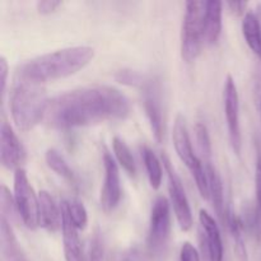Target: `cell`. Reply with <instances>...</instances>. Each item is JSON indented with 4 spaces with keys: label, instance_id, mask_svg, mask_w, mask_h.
I'll use <instances>...</instances> for the list:
<instances>
[{
    "label": "cell",
    "instance_id": "1",
    "mask_svg": "<svg viewBox=\"0 0 261 261\" xmlns=\"http://www.w3.org/2000/svg\"><path fill=\"white\" fill-rule=\"evenodd\" d=\"M130 111L129 98L119 89L110 86H87L51 98L43 121L53 129L68 130L124 120Z\"/></svg>",
    "mask_w": 261,
    "mask_h": 261
},
{
    "label": "cell",
    "instance_id": "2",
    "mask_svg": "<svg viewBox=\"0 0 261 261\" xmlns=\"http://www.w3.org/2000/svg\"><path fill=\"white\" fill-rule=\"evenodd\" d=\"M94 58L91 46H73L36 56L20 65L19 73L38 82L55 81L73 75L88 65Z\"/></svg>",
    "mask_w": 261,
    "mask_h": 261
},
{
    "label": "cell",
    "instance_id": "3",
    "mask_svg": "<svg viewBox=\"0 0 261 261\" xmlns=\"http://www.w3.org/2000/svg\"><path fill=\"white\" fill-rule=\"evenodd\" d=\"M12 119L17 129L30 132L45 117L50 99L42 82L17 73L9 97Z\"/></svg>",
    "mask_w": 261,
    "mask_h": 261
},
{
    "label": "cell",
    "instance_id": "4",
    "mask_svg": "<svg viewBox=\"0 0 261 261\" xmlns=\"http://www.w3.org/2000/svg\"><path fill=\"white\" fill-rule=\"evenodd\" d=\"M204 10H205V2H198V0L186 2L182 32H181V56L188 63L196 60L203 50L204 41H205Z\"/></svg>",
    "mask_w": 261,
    "mask_h": 261
},
{
    "label": "cell",
    "instance_id": "5",
    "mask_svg": "<svg viewBox=\"0 0 261 261\" xmlns=\"http://www.w3.org/2000/svg\"><path fill=\"white\" fill-rule=\"evenodd\" d=\"M172 138L176 153H177L178 158L185 163L186 167L190 170L201 198L209 200V182L205 166H204L203 161L194 153L190 135H189L188 126H186V120L181 114H178L175 119Z\"/></svg>",
    "mask_w": 261,
    "mask_h": 261
},
{
    "label": "cell",
    "instance_id": "6",
    "mask_svg": "<svg viewBox=\"0 0 261 261\" xmlns=\"http://www.w3.org/2000/svg\"><path fill=\"white\" fill-rule=\"evenodd\" d=\"M171 229L170 203L165 196H158L152 205L148 232V250L154 257H162L167 250Z\"/></svg>",
    "mask_w": 261,
    "mask_h": 261
},
{
    "label": "cell",
    "instance_id": "7",
    "mask_svg": "<svg viewBox=\"0 0 261 261\" xmlns=\"http://www.w3.org/2000/svg\"><path fill=\"white\" fill-rule=\"evenodd\" d=\"M14 201L20 221L27 228L36 229L40 226V200L23 168L14 173Z\"/></svg>",
    "mask_w": 261,
    "mask_h": 261
},
{
    "label": "cell",
    "instance_id": "8",
    "mask_svg": "<svg viewBox=\"0 0 261 261\" xmlns=\"http://www.w3.org/2000/svg\"><path fill=\"white\" fill-rule=\"evenodd\" d=\"M140 91L143 94V105L150 129L155 140L161 143L165 137V112L161 81L155 76H147L144 83L140 86Z\"/></svg>",
    "mask_w": 261,
    "mask_h": 261
},
{
    "label": "cell",
    "instance_id": "9",
    "mask_svg": "<svg viewBox=\"0 0 261 261\" xmlns=\"http://www.w3.org/2000/svg\"><path fill=\"white\" fill-rule=\"evenodd\" d=\"M162 160L163 166L166 168V172H167L168 193H170V199L171 204L173 206V212H175L176 218H177L178 224H180V228L182 231L188 232L193 227L194 219L193 213H191L190 204H189L188 196H186L185 189H184L182 181H181V178L176 173L175 168L171 165V161L168 160L167 155L163 154Z\"/></svg>",
    "mask_w": 261,
    "mask_h": 261
},
{
    "label": "cell",
    "instance_id": "10",
    "mask_svg": "<svg viewBox=\"0 0 261 261\" xmlns=\"http://www.w3.org/2000/svg\"><path fill=\"white\" fill-rule=\"evenodd\" d=\"M224 114L228 126L229 140L234 153L241 152V129H240V98L237 86L231 75H227L223 92Z\"/></svg>",
    "mask_w": 261,
    "mask_h": 261
},
{
    "label": "cell",
    "instance_id": "11",
    "mask_svg": "<svg viewBox=\"0 0 261 261\" xmlns=\"http://www.w3.org/2000/svg\"><path fill=\"white\" fill-rule=\"evenodd\" d=\"M103 167H105V181L103 188L101 190V206L103 212L111 213L119 204L121 199V181L117 163L107 150L103 152Z\"/></svg>",
    "mask_w": 261,
    "mask_h": 261
},
{
    "label": "cell",
    "instance_id": "12",
    "mask_svg": "<svg viewBox=\"0 0 261 261\" xmlns=\"http://www.w3.org/2000/svg\"><path fill=\"white\" fill-rule=\"evenodd\" d=\"M25 160V150L22 143L18 139L12 126L5 120L0 126V161L8 170L22 168Z\"/></svg>",
    "mask_w": 261,
    "mask_h": 261
},
{
    "label": "cell",
    "instance_id": "13",
    "mask_svg": "<svg viewBox=\"0 0 261 261\" xmlns=\"http://www.w3.org/2000/svg\"><path fill=\"white\" fill-rule=\"evenodd\" d=\"M199 221L203 229L204 244H205L209 261H223V241L217 222L204 209L199 212Z\"/></svg>",
    "mask_w": 261,
    "mask_h": 261
},
{
    "label": "cell",
    "instance_id": "14",
    "mask_svg": "<svg viewBox=\"0 0 261 261\" xmlns=\"http://www.w3.org/2000/svg\"><path fill=\"white\" fill-rule=\"evenodd\" d=\"M61 216H63V224H61V231H63V242H64V256L65 261H84L83 247H82L81 240L78 236V229L74 226L70 216L66 209L65 201H63L60 205Z\"/></svg>",
    "mask_w": 261,
    "mask_h": 261
},
{
    "label": "cell",
    "instance_id": "15",
    "mask_svg": "<svg viewBox=\"0 0 261 261\" xmlns=\"http://www.w3.org/2000/svg\"><path fill=\"white\" fill-rule=\"evenodd\" d=\"M206 171V176H208L209 182V199L213 203V208L216 211L217 217L219 218L221 223H227V216L228 212L226 209V204H224V190L223 184H222V178L219 176L218 171L213 166V163H204Z\"/></svg>",
    "mask_w": 261,
    "mask_h": 261
},
{
    "label": "cell",
    "instance_id": "16",
    "mask_svg": "<svg viewBox=\"0 0 261 261\" xmlns=\"http://www.w3.org/2000/svg\"><path fill=\"white\" fill-rule=\"evenodd\" d=\"M40 200V226L50 233H55L63 224L61 208H58L50 193L42 190L38 193Z\"/></svg>",
    "mask_w": 261,
    "mask_h": 261
},
{
    "label": "cell",
    "instance_id": "17",
    "mask_svg": "<svg viewBox=\"0 0 261 261\" xmlns=\"http://www.w3.org/2000/svg\"><path fill=\"white\" fill-rule=\"evenodd\" d=\"M0 247L4 261H28L13 232L12 224L3 217L0 219Z\"/></svg>",
    "mask_w": 261,
    "mask_h": 261
},
{
    "label": "cell",
    "instance_id": "18",
    "mask_svg": "<svg viewBox=\"0 0 261 261\" xmlns=\"http://www.w3.org/2000/svg\"><path fill=\"white\" fill-rule=\"evenodd\" d=\"M222 9L223 3L218 0L205 2L204 10V27H205V41L211 45L218 41L222 32Z\"/></svg>",
    "mask_w": 261,
    "mask_h": 261
},
{
    "label": "cell",
    "instance_id": "19",
    "mask_svg": "<svg viewBox=\"0 0 261 261\" xmlns=\"http://www.w3.org/2000/svg\"><path fill=\"white\" fill-rule=\"evenodd\" d=\"M242 33L249 47L256 55L261 56V27L256 15L252 12H247L242 20Z\"/></svg>",
    "mask_w": 261,
    "mask_h": 261
},
{
    "label": "cell",
    "instance_id": "20",
    "mask_svg": "<svg viewBox=\"0 0 261 261\" xmlns=\"http://www.w3.org/2000/svg\"><path fill=\"white\" fill-rule=\"evenodd\" d=\"M143 152V161H144L145 170H147L148 180H149L150 186H152L154 190H158L162 184L163 178V170L162 165H161V161L158 160V157L155 155V153L153 152L149 148L144 147L142 149Z\"/></svg>",
    "mask_w": 261,
    "mask_h": 261
},
{
    "label": "cell",
    "instance_id": "21",
    "mask_svg": "<svg viewBox=\"0 0 261 261\" xmlns=\"http://www.w3.org/2000/svg\"><path fill=\"white\" fill-rule=\"evenodd\" d=\"M227 226L229 227L232 236L234 240V250H236L237 257L240 261H247V251H246V245H245L244 240V221L234 216V213H228L227 216Z\"/></svg>",
    "mask_w": 261,
    "mask_h": 261
},
{
    "label": "cell",
    "instance_id": "22",
    "mask_svg": "<svg viewBox=\"0 0 261 261\" xmlns=\"http://www.w3.org/2000/svg\"><path fill=\"white\" fill-rule=\"evenodd\" d=\"M112 148H114V153L116 155V160L120 163V166L130 176H134L137 173V166H135V161L134 157H133L132 150L127 147L126 143L122 139H120L119 137H115L112 139Z\"/></svg>",
    "mask_w": 261,
    "mask_h": 261
},
{
    "label": "cell",
    "instance_id": "23",
    "mask_svg": "<svg viewBox=\"0 0 261 261\" xmlns=\"http://www.w3.org/2000/svg\"><path fill=\"white\" fill-rule=\"evenodd\" d=\"M46 163H47L48 167L56 172L58 175H60L61 177L66 178V180L71 181L73 182L75 180V176H74L73 170L69 167V165L66 163V161L64 160L63 155L55 149H47L45 154Z\"/></svg>",
    "mask_w": 261,
    "mask_h": 261
},
{
    "label": "cell",
    "instance_id": "24",
    "mask_svg": "<svg viewBox=\"0 0 261 261\" xmlns=\"http://www.w3.org/2000/svg\"><path fill=\"white\" fill-rule=\"evenodd\" d=\"M194 130H195L196 143H198L201 161H203V163L212 162V142L208 127H206L205 124H203V122H196Z\"/></svg>",
    "mask_w": 261,
    "mask_h": 261
},
{
    "label": "cell",
    "instance_id": "25",
    "mask_svg": "<svg viewBox=\"0 0 261 261\" xmlns=\"http://www.w3.org/2000/svg\"><path fill=\"white\" fill-rule=\"evenodd\" d=\"M65 201L66 209H68V213L70 216L71 221H73L74 226L76 227V229H84L88 223V213H87L86 206L83 205V203L76 199H71V200H64Z\"/></svg>",
    "mask_w": 261,
    "mask_h": 261
},
{
    "label": "cell",
    "instance_id": "26",
    "mask_svg": "<svg viewBox=\"0 0 261 261\" xmlns=\"http://www.w3.org/2000/svg\"><path fill=\"white\" fill-rule=\"evenodd\" d=\"M0 206H2V217L7 219L9 223H12L17 217H19L15 205L14 196H12L9 189L5 185H2L0 188Z\"/></svg>",
    "mask_w": 261,
    "mask_h": 261
},
{
    "label": "cell",
    "instance_id": "27",
    "mask_svg": "<svg viewBox=\"0 0 261 261\" xmlns=\"http://www.w3.org/2000/svg\"><path fill=\"white\" fill-rule=\"evenodd\" d=\"M105 259V245L102 233L97 229L91 239L88 250V261H103Z\"/></svg>",
    "mask_w": 261,
    "mask_h": 261
},
{
    "label": "cell",
    "instance_id": "28",
    "mask_svg": "<svg viewBox=\"0 0 261 261\" xmlns=\"http://www.w3.org/2000/svg\"><path fill=\"white\" fill-rule=\"evenodd\" d=\"M145 78L147 76L134 70H120L115 75V79L117 82H120V83L126 84V86L138 87V88H140V86L144 83Z\"/></svg>",
    "mask_w": 261,
    "mask_h": 261
},
{
    "label": "cell",
    "instance_id": "29",
    "mask_svg": "<svg viewBox=\"0 0 261 261\" xmlns=\"http://www.w3.org/2000/svg\"><path fill=\"white\" fill-rule=\"evenodd\" d=\"M255 190H256V211L261 219V153H257L255 168Z\"/></svg>",
    "mask_w": 261,
    "mask_h": 261
},
{
    "label": "cell",
    "instance_id": "30",
    "mask_svg": "<svg viewBox=\"0 0 261 261\" xmlns=\"http://www.w3.org/2000/svg\"><path fill=\"white\" fill-rule=\"evenodd\" d=\"M180 261H200L198 250L191 245L190 242H185L181 246L180 251Z\"/></svg>",
    "mask_w": 261,
    "mask_h": 261
},
{
    "label": "cell",
    "instance_id": "31",
    "mask_svg": "<svg viewBox=\"0 0 261 261\" xmlns=\"http://www.w3.org/2000/svg\"><path fill=\"white\" fill-rule=\"evenodd\" d=\"M60 5L61 2H58V0H42V2H37L36 7L40 14L47 15L55 12Z\"/></svg>",
    "mask_w": 261,
    "mask_h": 261
},
{
    "label": "cell",
    "instance_id": "32",
    "mask_svg": "<svg viewBox=\"0 0 261 261\" xmlns=\"http://www.w3.org/2000/svg\"><path fill=\"white\" fill-rule=\"evenodd\" d=\"M8 71H9V66H8L7 59L2 56L0 58V91H2V96H4L5 89H7Z\"/></svg>",
    "mask_w": 261,
    "mask_h": 261
},
{
    "label": "cell",
    "instance_id": "33",
    "mask_svg": "<svg viewBox=\"0 0 261 261\" xmlns=\"http://www.w3.org/2000/svg\"><path fill=\"white\" fill-rule=\"evenodd\" d=\"M227 7L229 8L232 13L237 15H241L245 13V9L247 7V3L245 2H228L227 3Z\"/></svg>",
    "mask_w": 261,
    "mask_h": 261
},
{
    "label": "cell",
    "instance_id": "34",
    "mask_svg": "<svg viewBox=\"0 0 261 261\" xmlns=\"http://www.w3.org/2000/svg\"><path fill=\"white\" fill-rule=\"evenodd\" d=\"M260 115H261V102H260Z\"/></svg>",
    "mask_w": 261,
    "mask_h": 261
}]
</instances>
